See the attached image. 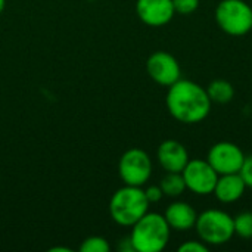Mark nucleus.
<instances>
[{"label": "nucleus", "mask_w": 252, "mask_h": 252, "mask_svg": "<svg viewBox=\"0 0 252 252\" xmlns=\"http://www.w3.org/2000/svg\"><path fill=\"white\" fill-rule=\"evenodd\" d=\"M165 105L170 115L183 124H198L211 111V99L201 84L190 80H177L168 87Z\"/></svg>", "instance_id": "1"}, {"label": "nucleus", "mask_w": 252, "mask_h": 252, "mask_svg": "<svg viewBox=\"0 0 252 252\" xmlns=\"http://www.w3.org/2000/svg\"><path fill=\"white\" fill-rule=\"evenodd\" d=\"M171 229L164 217L158 213H146L131 226L130 242L136 252H161L170 241Z\"/></svg>", "instance_id": "2"}, {"label": "nucleus", "mask_w": 252, "mask_h": 252, "mask_svg": "<svg viewBox=\"0 0 252 252\" xmlns=\"http://www.w3.org/2000/svg\"><path fill=\"white\" fill-rule=\"evenodd\" d=\"M149 205L145 189L140 186L124 185L112 195L109 201V213L117 224L131 227L149 211Z\"/></svg>", "instance_id": "3"}, {"label": "nucleus", "mask_w": 252, "mask_h": 252, "mask_svg": "<svg viewBox=\"0 0 252 252\" xmlns=\"http://www.w3.org/2000/svg\"><path fill=\"white\" fill-rule=\"evenodd\" d=\"M195 229L199 239L213 247L224 245L235 236L233 217H230L226 211L216 208L198 214Z\"/></svg>", "instance_id": "4"}, {"label": "nucleus", "mask_w": 252, "mask_h": 252, "mask_svg": "<svg viewBox=\"0 0 252 252\" xmlns=\"http://www.w3.org/2000/svg\"><path fill=\"white\" fill-rule=\"evenodd\" d=\"M216 21L229 35H245L252 30V7L245 0H221L216 7Z\"/></svg>", "instance_id": "5"}, {"label": "nucleus", "mask_w": 252, "mask_h": 252, "mask_svg": "<svg viewBox=\"0 0 252 252\" xmlns=\"http://www.w3.org/2000/svg\"><path fill=\"white\" fill-rule=\"evenodd\" d=\"M118 174L124 185L140 188L145 186L152 176L151 157L139 148H131L126 151L118 162Z\"/></svg>", "instance_id": "6"}, {"label": "nucleus", "mask_w": 252, "mask_h": 252, "mask_svg": "<svg viewBox=\"0 0 252 252\" xmlns=\"http://www.w3.org/2000/svg\"><path fill=\"white\" fill-rule=\"evenodd\" d=\"M182 174L186 183V189L199 196L213 193L219 179V174L210 165V162L207 159L199 158L189 159Z\"/></svg>", "instance_id": "7"}, {"label": "nucleus", "mask_w": 252, "mask_h": 252, "mask_svg": "<svg viewBox=\"0 0 252 252\" xmlns=\"http://www.w3.org/2000/svg\"><path fill=\"white\" fill-rule=\"evenodd\" d=\"M245 154L242 149L232 142H219L208 151L207 161L216 170L219 176L239 173L245 161Z\"/></svg>", "instance_id": "8"}, {"label": "nucleus", "mask_w": 252, "mask_h": 252, "mask_svg": "<svg viewBox=\"0 0 252 252\" xmlns=\"http://www.w3.org/2000/svg\"><path fill=\"white\" fill-rule=\"evenodd\" d=\"M146 71H148V75L157 84L165 86V87H170L171 84H174L177 80L182 78L180 63L171 53L164 52V50L154 52L148 58Z\"/></svg>", "instance_id": "9"}, {"label": "nucleus", "mask_w": 252, "mask_h": 252, "mask_svg": "<svg viewBox=\"0 0 252 252\" xmlns=\"http://www.w3.org/2000/svg\"><path fill=\"white\" fill-rule=\"evenodd\" d=\"M136 13L149 27L167 25L176 15L173 0H137Z\"/></svg>", "instance_id": "10"}, {"label": "nucleus", "mask_w": 252, "mask_h": 252, "mask_svg": "<svg viewBox=\"0 0 252 252\" xmlns=\"http://www.w3.org/2000/svg\"><path fill=\"white\" fill-rule=\"evenodd\" d=\"M157 158L165 173H182L189 162V152L183 143L168 139L158 146Z\"/></svg>", "instance_id": "11"}, {"label": "nucleus", "mask_w": 252, "mask_h": 252, "mask_svg": "<svg viewBox=\"0 0 252 252\" xmlns=\"http://www.w3.org/2000/svg\"><path fill=\"white\" fill-rule=\"evenodd\" d=\"M164 217H165L171 230L188 232V230L195 227L198 213L195 211V208L190 204L183 202V201H177V202H173L167 207Z\"/></svg>", "instance_id": "12"}, {"label": "nucleus", "mask_w": 252, "mask_h": 252, "mask_svg": "<svg viewBox=\"0 0 252 252\" xmlns=\"http://www.w3.org/2000/svg\"><path fill=\"white\" fill-rule=\"evenodd\" d=\"M247 185L239 173L219 176L216 188L213 190L214 196L223 204H232L239 201L245 193Z\"/></svg>", "instance_id": "13"}, {"label": "nucleus", "mask_w": 252, "mask_h": 252, "mask_svg": "<svg viewBox=\"0 0 252 252\" xmlns=\"http://www.w3.org/2000/svg\"><path fill=\"white\" fill-rule=\"evenodd\" d=\"M207 93H208V96H210L213 103L226 105V103L233 100V97H235V87L227 80L217 78V80H214V81H211L208 84Z\"/></svg>", "instance_id": "14"}, {"label": "nucleus", "mask_w": 252, "mask_h": 252, "mask_svg": "<svg viewBox=\"0 0 252 252\" xmlns=\"http://www.w3.org/2000/svg\"><path fill=\"white\" fill-rule=\"evenodd\" d=\"M159 188L164 196H168V198H179L180 195H183L185 190H188L182 173H167L162 177Z\"/></svg>", "instance_id": "15"}, {"label": "nucleus", "mask_w": 252, "mask_h": 252, "mask_svg": "<svg viewBox=\"0 0 252 252\" xmlns=\"http://www.w3.org/2000/svg\"><path fill=\"white\" fill-rule=\"evenodd\" d=\"M233 224H235V235L244 239H250L252 238V213L251 211H245L238 214L233 219Z\"/></svg>", "instance_id": "16"}, {"label": "nucleus", "mask_w": 252, "mask_h": 252, "mask_svg": "<svg viewBox=\"0 0 252 252\" xmlns=\"http://www.w3.org/2000/svg\"><path fill=\"white\" fill-rule=\"evenodd\" d=\"M80 252H109L111 245L102 236H89L78 247Z\"/></svg>", "instance_id": "17"}, {"label": "nucleus", "mask_w": 252, "mask_h": 252, "mask_svg": "<svg viewBox=\"0 0 252 252\" xmlns=\"http://www.w3.org/2000/svg\"><path fill=\"white\" fill-rule=\"evenodd\" d=\"M176 13L190 15L199 7V0H173Z\"/></svg>", "instance_id": "18"}, {"label": "nucleus", "mask_w": 252, "mask_h": 252, "mask_svg": "<svg viewBox=\"0 0 252 252\" xmlns=\"http://www.w3.org/2000/svg\"><path fill=\"white\" fill-rule=\"evenodd\" d=\"M179 252H208V245L202 241H188L179 247Z\"/></svg>", "instance_id": "19"}, {"label": "nucleus", "mask_w": 252, "mask_h": 252, "mask_svg": "<svg viewBox=\"0 0 252 252\" xmlns=\"http://www.w3.org/2000/svg\"><path fill=\"white\" fill-rule=\"evenodd\" d=\"M239 174L244 179L247 188H251L252 189V155L245 157V161L242 164V168H241Z\"/></svg>", "instance_id": "20"}, {"label": "nucleus", "mask_w": 252, "mask_h": 252, "mask_svg": "<svg viewBox=\"0 0 252 252\" xmlns=\"http://www.w3.org/2000/svg\"><path fill=\"white\" fill-rule=\"evenodd\" d=\"M145 195H146V199L149 201V204H157V202H159L164 198V193H162L159 186H149V188H146L145 189Z\"/></svg>", "instance_id": "21"}, {"label": "nucleus", "mask_w": 252, "mask_h": 252, "mask_svg": "<svg viewBox=\"0 0 252 252\" xmlns=\"http://www.w3.org/2000/svg\"><path fill=\"white\" fill-rule=\"evenodd\" d=\"M50 251H52V252H56V251H65V252H69V250H68V248H61V247H59V248H52V250H50Z\"/></svg>", "instance_id": "22"}, {"label": "nucleus", "mask_w": 252, "mask_h": 252, "mask_svg": "<svg viewBox=\"0 0 252 252\" xmlns=\"http://www.w3.org/2000/svg\"><path fill=\"white\" fill-rule=\"evenodd\" d=\"M4 7H6V0H0V13L4 10Z\"/></svg>", "instance_id": "23"}]
</instances>
